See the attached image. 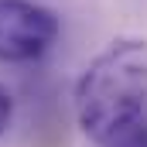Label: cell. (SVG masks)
<instances>
[{
  "instance_id": "6da1fadb",
  "label": "cell",
  "mask_w": 147,
  "mask_h": 147,
  "mask_svg": "<svg viewBox=\"0 0 147 147\" xmlns=\"http://www.w3.org/2000/svg\"><path fill=\"white\" fill-rule=\"evenodd\" d=\"M147 110V41L120 38L103 48L75 82V120L96 144L144 120Z\"/></svg>"
},
{
  "instance_id": "7a4b0ae2",
  "label": "cell",
  "mask_w": 147,
  "mask_h": 147,
  "mask_svg": "<svg viewBox=\"0 0 147 147\" xmlns=\"http://www.w3.org/2000/svg\"><path fill=\"white\" fill-rule=\"evenodd\" d=\"M62 31L58 14L34 0H0V62L28 65L41 58Z\"/></svg>"
},
{
  "instance_id": "3957f363",
  "label": "cell",
  "mask_w": 147,
  "mask_h": 147,
  "mask_svg": "<svg viewBox=\"0 0 147 147\" xmlns=\"http://www.w3.org/2000/svg\"><path fill=\"white\" fill-rule=\"evenodd\" d=\"M103 147H147V120L130 123L127 130H120L110 144H103Z\"/></svg>"
},
{
  "instance_id": "277c9868",
  "label": "cell",
  "mask_w": 147,
  "mask_h": 147,
  "mask_svg": "<svg viewBox=\"0 0 147 147\" xmlns=\"http://www.w3.org/2000/svg\"><path fill=\"white\" fill-rule=\"evenodd\" d=\"M10 120H14V96H10V89L0 82V137L7 134Z\"/></svg>"
}]
</instances>
